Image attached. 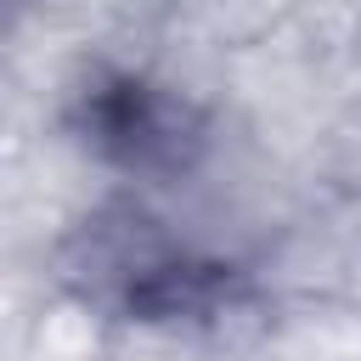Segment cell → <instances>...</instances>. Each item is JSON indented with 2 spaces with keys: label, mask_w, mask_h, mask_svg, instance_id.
I'll return each mask as SVG.
<instances>
[{
  "label": "cell",
  "mask_w": 361,
  "mask_h": 361,
  "mask_svg": "<svg viewBox=\"0 0 361 361\" xmlns=\"http://www.w3.org/2000/svg\"><path fill=\"white\" fill-rule=\"evenodd\" d=\"M56 271L79 305L147 333L226 338L259 316V288L237 259L175 237L135 197L85 214L62 243Z\"/></svg>",
  "instance_id": "6da1fadb"
},
{
  "label": "cell",
  "mask_w": 361,
  "mask_h": 361,
  "mask_svg": "<svg viewBox=\"0 0 361 361\" xmlns=\"http://www.w3.org/2000/svg\"><path fill=\"white\" fill-rule=\"evenodd\" d=\"M73 141L130 180H180L209 152L203 107L135 68H90L68 96Z\"/></svg>",
  "instance_id": "7a4b0ae2"
}]
</instances>
